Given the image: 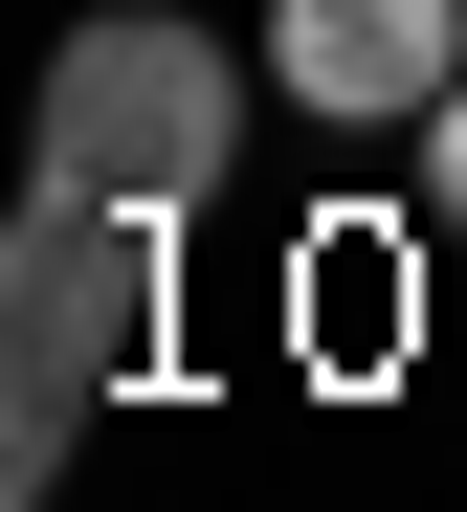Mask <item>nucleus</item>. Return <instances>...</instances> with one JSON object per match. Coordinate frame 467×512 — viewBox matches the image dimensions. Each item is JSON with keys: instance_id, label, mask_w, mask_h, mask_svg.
<instances>
[{"instance_id": "nucleus-1", "label": "nucleus", "mask_w": 467, "mask_h": 512, "mask_svg": "<svg viewBox=\"0 0 467 512\" xmlns=\"http://www.w3.org/2000/svg\"><path fill=\"white\" fill-rule=\"evenodd\" d=\"M156 201L23 179V245H0V490H67V423L156 357Z\"/></svg>"}, {"instance_id": "nucleus-2", "label": "nucleus", "mask_w": 467, "mask_h": 512, "mask_svg": "<svg viewBox=\"0 0 467 512\" xmlns=\"http://www.w3.org/2000/svg\"><path fill=\"white\" fill-rule=\"evenodd\" d=\"M245 90H267V45L178 23V0H112V23H67V45H45L23 179H89V201H156V223H178V201L245 156Z\"/></svg>"}, {"instance_id": "nucleus-3", "label": "nucleus", "mask_w": 467, "mask_h": 512, "mask_svg": "<svg viewBox=\"0 0 467 512\" xmlns=\"http://www.w3.org/2000/svg\"><path fill=\"white\" fill-rule=\"evenodd\" d=\"M267 90L312 134H423L467 90V0H267Z\"/></svg>"}, {"instance_id": "nucleus-4", "label": "nucleus", "mask_w": 467, "mask_h": 512, "mask_svg": "<svg viewBox=\"0 0 467 512\" xmlns=\"http://www.w3.org/2000/svg\"><path fill=\"white\" fill-rule=\"evenodd\" d=\"M423 223H467V90L423 112Z\"/></svg>"}]
</instances>
